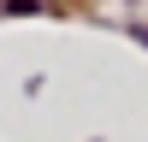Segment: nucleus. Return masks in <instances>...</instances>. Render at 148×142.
<instances>
[{"label":"nucleus","mask_w":148,"mask_h":142,"mask_svg":"<svg viewBox=\"0 0 148 142\" xmlns=\"http://www.w3.org/2000/svg\"><path fill=\"white\" fill-rule=\"evenodd\" d=\"M142 42H148V30H142Z\"/></svg>","instance_id":"1"}]
</instances>
